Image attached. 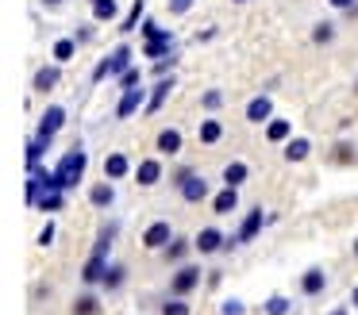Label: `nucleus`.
Segmentation results:
<instances>
[{
    "instance_id": "obj_16",
    "label": "nucleus",
    "mask_w": 358,
    "mask_h": 315,
    "mask_svg": "<svg viewBox=\"0 0 358 315\" xmlns=\"http://www.w3.org/2000/svg\"><path fill=\"white\" fill-rule=\"evenodd\" d=\"M135 177H139V184H158V177H162V166H158L155 158H143L139 169H135Z\"/></svg>"
},
{
    "instance_id": "obj_22",
    "label": "nucleus",
    "mask_w": 358,
    "mask_h": 315,
    "mask_svg": "<svg viewBox=\"0 0 358 315\" xmlns=\"http://www.w3.org/2000/svg\"><path fill=\"white\" fill-rule=\"evenodd\" d=\"M47 146H50V142H43L39 135H35V138H27V173H31V169L43 161V150H47Z\"/></svg>"
},
{
    "instance_id": "obj_11",
    "label": "nucleus",
    "mask_w": 358,
    "mask_h": 315,
    "mask_svg": "<svg viewBox=\"0 0 358 315\" xmlns=\"http://www.w3.org/2000/svg\"><path fill=\"white\" fill-rule=\"evenodd\" d=\"M193 246H196V250H201V254H216L220 246H224V235H220L216 227H204L201 235L193 238Z\"/></svg>"
},
{
    "instance_id": "obj_25",
    "label": "nucleus",
    "mask_w": 358,
    "mask_h": 315,
    "mask_svg": "<svg viewBox=\"0 0 358 315\" xmlns=\"http://www.w3.org/2000/svg\"><path fill=\"white\" fill-rule=\"evenodd\" d=\"M266 138H270V142H281V138H289V123H285V119H270V127H266Z\"/></svg>"
},
{
    "instance_id": "obj_45",
    "label": "nucleus",
    "mask_w": 358,
    "mask_h": 315,
    "mask_svg": "<svg viewBox=\"0 0 358 315\" xmlns=\"http://www.w3.org/2000/svg\"><path fill=\"white\" fill-rule=\"evenodd\" d=\"M355 254H358V242H355Z\"/></svg>"
},
{
    "instance_id": "obj_10",
    "label": "nucleus",
    "mask_w": 358,
    "mask_h": 315,
    "mask_svg": "<svg viewBox=\"0 0 358 315\" xmlns=\"http://www.w3.org/2000/svg\"><path fill=\"white\" fill-rule=\"evenodd\" d=\"M143 92H147V89H139V85L124 92V100L116 104V119H127V115H135V112H139V108H143Z\"/></svg>"
},
{
    "instance_id": "obj_28",
    "label": "nucleus",
    "mask_w": 358,
    "mask_h": 315,
    "mask_svg": "<svg viewBox=\"0 0 358 315\" xmlns=\"http://www.w3.org/2000/svg\"><path fill=\"white\" fill-rule=\"evenodd\" d=\"M73 46H78V38H58V43H55V58L58 61H70L73 58Z\"/></svg>"
},
{
    "instance_id": "obj_42",
    "label": "nucleus",
    "mask_w": 358,
    "mask_h": 315,
    "mask_svg": "<svg viewBox=\"0 0 358 315\" xmlns=\"http://www.w3.org/2000/svg\"><path fill=\"white\" fill-rule=\"evenodd\" d=\"M331 315H347V307H335V312Z\"/></svg>"
},
{
    "instance_id": "obj_30",
    "label": "nucleus",
    "mask_w": 358,
    "mask_h": 315,
    "mask_svg": "<svg viewBox=\"0 0 358 315\" xmlns=\"http://www.w3.org/2000/svg\"><path fill=\"white\" fill-rule=\"evenodd\" d=\"M162 315H189V304H185V296H173V300H166V304H162Z\"/></svg>"
},
{
    "instance_id": "obj_24",
    "label": "nucleus",
    "mask_w": 358,
    "mask_h": 315,
    "mask_svg": "<svg viewBox=\"0 0 358 315\" xmlns=\"http://www.w3.org/2000/svg\"><path fill=\"white\" fill-rule=\"evenodd\" d=\"M243 181H247V166H243V161H231V166L224 169V184H231V189H239Z\"/></svg>"
},
{
    "instance_id": "obj_47",
    "label": "nucleus",
    "mask_w": 358,
    "mask_h": 315,
    "mask_svg": "<svg viewBox=\"0 0 358 315\" xmlns=\"http://www.w3.org/2000/svg\"><path fill=\"white\" fill-rule=\"evenodd\" d=\"M355 89H358V85H355Z\"/></svg>"
},
{
    "instance_id": "obj_29",
    "label": "nucleus",
    "mask_w": 358,
    "mask_h": 315,
    "mask_svg": "<svg viewBox=\"0 0 358 315\" xmlns=\"http://www.w3.org/2000/svg\"><path fill=\"white\" fill-rule=\"evenodd\" d=\"M220 135H224V127H220L216 119H204L201 123V142H216Z\"/></svg>"
},
{
    "instance_id": "obj_14",
    "label": "nucleus",
    "mask_w": 358,
    "mask_h": 315,
    "mask_svg": "<svg viewBox=\"0 0 358 315\" xmlns=\"http://www.w3.org/2000/svg\"><path fill=\"white\" fill-rule=\"evenodd\" d=\"M270 112H273L270 96H255V100L247 104V119H250V123H266V119H270Z\"/></svg>"
},
{
    "instance_id": "obj_4",
    "label": "nucleus",
    "mask_w": 358,
    "mask_h": 315,
    "mask_svg": "<svg viewBox=\"0 0 358 315\" xmlns=\"http://www.w3.org/2000/svg\"><path fill=\"white\" fill-rule=\"evenodd\" d=\"M178 189H181V196H185L189 204H196V200L208 196V181H204V177H196V173H181L178 177Z\"/></svg>"
},
{
    "instance_id": "obj_2",
    "label": "nucleus",
    "mask_w": 358,
    "mask_h": 315,
    "mask_svg": "<svg viewBox=\"0 0 358 315\" xmlns=\"http://www.w3.org/2000/svg\"><path fill=\"white\" fill-rule=\"evenodd\" d=\"M85 166H89V154L81 150V146H73V150L62 154V161H58L55 169H58V177H62V189H66V192H70L73 184L85 177Z\"/></svg>"
},
{
    "instance_id": "obj_34",
    "label": "nucleus",
    "mask_w": 358,
    "mask_h": 315,
    "mask_svg": "<svg viewBox=\"0 0 358 315\" xmlns=\"http://www.w3.org/2000/svg\"><path fill=\"white\" fill-rule=\"evenodd\" d=\"M101 307H96V300L93 296H81L78 304H73V315H96Z\"/></svg>"
},
{
    "instance_id": "obj_20",
    "label": "nucleus",
    "mask_w": 358,
    "mask_h": 315,
    "mask_svg": "<svg viewBox=\"0 0 358 315\" xmlns=\"http://www.w3.org/2000/svg\"><path fill=\"white\" fill-rule=\"evenodd\" d=\"M158 150H162V154H178L181 150V131L166 127L162 135H158Z\"/></svg>"
},
{
    "instance_id": "obj_35",
    "label": "nucleus",
    "mask_w": 358,
    "mask_h": 315,
    "mask_svg": "<svg viewBox=\"0 0 358 315\" xmlns=\"http://www.w3.org/2000/svg\"><path fill=\"white\" fill-rule=\"evenodd\" d=\"M143 81V69H127V73H120V89H135V85H139Z\"/></svg>"
},
{
    "instance_id": "obj_31",
    "label": "nucleus",
    "mask_w": 358,
    "mask_h": 315,
    "mask_svg": "<svg viewBox=\"0 0 358 315\" xmlns=\"http://www.w3.org/2000/svg\"><path fill=\"white\" fill-rule=\"evenodd\" d=\"M185 254H189V242H185V238H173V242L166 246V258H170V261H181Z\"/></svg>"
},
{
    "instance_id": "obj_5",
    "label": "nucleus",
    "mask_w": 358,
    "mask_h": 315,
    "mask_svg": "<svg viewBox=\"0 0 358 315\" xmlns=\"http://www.w3.org/2000/svg\"><path fill=\"white\" fill-rule=\"evenodd\" d=\"M170 242H173V227L166 219L150 223L147 235H143V246H147V250H162V246H170Z\"/></svg>"
},
{
    "instance_id": "obj_44",
    "label": "nucleus",
    "mask_w": 358,
    "mask_h": 315,
    "mask_svg": "<svg viewBox=\"0 0 358 315\" xmlns=\"http://www.w3.org/2000/svg\"><path fill=\"white\" fill-rule=\"evenodd\" d=\"M47 4H62V0H47Z\"/></svg>"
},
{
    "instance_id": "obj_32",
    "label": "nucleus",
    "mask_w": 358,
    "mask_h": 315,
    "mask_svg": "<svg viewBox=\"0 0 358 315\" xmlns=\"http://www.w3.org/2000/svg\"><path fill=\"white\" fill-rule=\"evenodd\" d=\"M266 315H289V300L285 296H270L266 300Z\"/></svg>"
},
{
    "instance_id": "obj_39",
    "label": "nucleus",
    "mask_w": 358,
    "mask_h": 315,
    "mask_svg": "<svg viewBox=\"0 0 358 315\" xmlns=\"http://www.w3.org/2000/svg\"><path fill=\"white\" fill-rule=\"evenodd\" d=\"M189 8H193V0H170V12H173V15L189 12Z\"/></svg>"
},
{
    "instance_id": "obj_12",
    "label": "nucleus",
    "mask_w": 358,
    "mask_h": 315,
    "mask_svg": "<svg viewBox=\"0 0 358 315\" xmlns=\"http://www.w3.org/2000/svg\"><path fill=\"white\" fill-rule=\"evenodd\" d=\"M212 207H216V215H231L235 207H239V189H231V184H227V189L212 200Z\"/></svg>"
},
{
    "instance_id": "obj_36",
    "label": "nucleus",
    "mask_w": 358,
    "mask_h": 315,
    "mask_svg": "<svg viewBox=\"0 0 358 315\" xmlns=\"http://www.w3.org/2000/svg\"><path fill=\"white\" fill-rule=\"evenodd\" d=\"M247 307H243V300H227L224 307H220V315H243Z\"/></svg>"
},
{
    "instance_id": "obj_40",
    "label": "nucleus",
    "mask_w": 358,
    "mask_h": 315,
    "mask_svg": "<svg viewBox=\"0 0 358 315\" xmlns=\"http://www.w3.org/2000/svg\"><path fill=\"white\" fill-rule=\"evenodd\" d=\"M204 108H220V92H204Z\"/></svg>"
},
{
    "instance_id": "obj_1",
    "label": "nucleus",
    "mask_w": 358,
    "mask_h": 315,
    "mask_svg": "<svg viewBox=\"0 0 358 315\" xmlns=\"http://www.w3.org/2000/svg\"><path fill=\"white\" fill-rule=\"evenodd\" d=\"M143 35H147V46H143L147 58H155V61L173 58V31H166V27H158L155 20H147L143 23Z\"/></svg>"
},
{
    "instance_id": "obj_18",
    "label": "nucleus",
    "mask_w": 358,
    "mask_h": 315,
    "mask_svg": "<svg viewBox=\"0 0 358 315\" xmlns=\"http://www.w3.org/2000/svg\"><path fill=\"white\" fill-rule=\"evenodd\" d=\"M308 150H312L308 138H289V146H285V161H304V158H308Z\"/></svg>"
},
{
    "instance_id": "obj_26",
    "label": "nucleus",
    "mask_w": 358,
    "mask_h": 315,
    "mask_svg": "<svg viewBox=\"0 0 358 315\" xmlns=\"http://www.w3.org/2000/svg\"><path fill=\"white\" fill-rule=\"evenodd\" d=\"M93 15L96 20H116V0H93Z\"/></svg>"
},
{
    "instance_id": "obj_38",
    "label": "nucleus",
    "mask_w": 358,
    "mask_h": 315,
    "mask_svg": "<svg viewBox=\"0 0 358 315\" xmlns=\"http://www.w3.org/2000/svg\"><path fill=\"white\" fill-rule=\"evenodd\" d=\"M312 38H316V43H327V38H331V27H327V23H320V27L312 31Z\"/></svg>"
},
{
    "instance_id": "obj_46",
    "label": "nucleus",
    "mask_w": 358,
    "mask_h": 315,
    "mask_svg": "<svg viewBox=\"0 0 358 315\" xmlns=\"http://www.w3.org/2000/svg\"><path fill=\"white\" fill-rule=\"evenodd\" d=\"M239 4H243V0H239Z\"/></svg>"
},
{
    "instance_id": "obj_8",
    "label": "nucleus",
    "mask_w": 358,
    "mask_h": 315,
    "mask_svg": "<svg viewBox=\"0 0 358 315\" xmlns=\"http://www.w3.org/2000/svg\"><path fill=\"white\" fill-rule=\"evenodd\" d=\"M262 223H266V212L262 207H255V212H247V219H243V227H239V235H235V242H250V238L258 235V230H262Z\"/></svg>"
},
{
    "instance_id": "obj_27",
    "label": "nucleus",
    "mask_w": 358,
    "mask_h": 315,
    "mask_svg": "<svg viewBox=\"0 0 358 315\" xmlns=\"http://www.w3.org/2000/svg\"><path fill=\"white\" fill-rule=\"evenodd\" d=\"M101 284H104V288H120V284H124V265H108Z\"/></svg>"
},
{
    "instance_id": "obj_9",
    "label": "nucleus",
    "mask_w": 358,
    "mask_h": 315,
    "mask_svg": "<svg viewBox=\"0 0 358 315\" xmlns=\"http://www.w3.org/2000/svg\"><path fill=\"white\" fill-rule=\"evenodd\" d=\"M104 269H108V254L93 250V258H89V261H85V269H81V281H89V284L104 281Z\"/></svg>"
},
{
    "instance_id": "obj_37",
    "label": "nucleus",
    "mask_w": 358,
    "mask_h": 315,
    "mask_svg": "<svg viewBox=\"0 0 358 315\" xmlns=\"http://www.w3.org/2000/svg\"><path fill=\"white\" fill-rule=\"evenodd\" d=\"M55 235H58V230H55V223H47V227L39 230V246H50V242H55Z\"/></svg>"
},
{
    "instance_id": "obj_7",
    "label": "nucleus",
    "mask_w": 358,
    "mask_h": 315,
    "mask_svg": "<svg viewBox=\"0 0 358 315\" xmlns=\"http://www.w3.org/2000/svg\"><path fill=\"white\" fill-rule=\"evenodd\" d=\"M196 284H201V269H196V265H181L178 273H173V284H170V288H173V296H189Z\"/></svg>"
},
{
    "instance_id": "obj_6",
    "label": "nucleus",
    "mask_w": 358,
    "mask_h": 315,
    "mask_svg": "<svg viewBox=\"0 0 358 315\" xmlns=\"http://www.w3.org/2000/svg\"><path fill=\"white\" fill-rule=\"evenodd\" d=\"M62 123H66V112L58 104H50L47 112H43V119H39V138H43V142H50V138L62 131Z\"/></svg>"
},
{
    "instance_id": "obj_15",
    "label": "nucleus",
    "mask_w": 358,
    "mask_h": 315,
    "mask_svg": "<svg viewBox=\"0 0 358 315\" xmlns=\"http://www.w3.org/2000/svg\"><path fill=\"white\" fill-rule=\"evenodd\" d=\"M170 92H173V81H170V77H162V81L155 85V92H150V100H147V115L158 112V108L166 104V96H170Z\"/></svg>"
},
{
    "instance_id": "obj_21",
    "label": "nucleus",
    "mask_w": 358,
    "mask_h": 315,
    "mask_svg": "<svg viewBox=\"0 0 358 315\" xmlns=\"http://www.w3.org/2000/svg\"><path fill=\"white\" fill-rule=\"evenodd\" d=\"M58 85V66H43L39 73H35V89L39 92H50Z\"/></svg>"
},
{
    "instance_id": "obj_43",
    "label": "nucleus",
    "mask_w": 358,
    "mask_h": 315,
    "mask_svg": "<svg viewBox=\"0 0 358 315\" xmlns=\"http://www.w3.org/2000/svg\"><path fill=\"white\" fill-rule=\"evenodd\" d=\"M350 300H355V304H358V284H355V292H350Z\"/></svg>"
},
{
    "instance_id": "obj_17",
    "label": "nucleus",
    "mask_w": 358,
    "mask_h": 315,
    "mask_svg": "<svg viewBox=\"0 0 358 315\" xmlns=\"http://www.w3.org/2000/svg\"><path fill=\"white\" fill-rule=\"evenodd\" d=\"M324 284H327V273H324V269H308V273L301 277V288L308 292V296H316V292H324Z\"/></svg>"
},
{
    "instance_id": "obj_3",
    "label": "nucleus",
    "mask_w": 358,
    "mask_h": 315,
    "mask_svg": "<svg viewBox=\"0 0 358 315\" xmlns=\"http://www.w3.org/2000/svg\"><path fill=\"white\" fill-rule=\"evenodd\" d=\"M131 69V46H116V50L108 54V58L96 66V73H93V81H104V77H120V73H127Z\"/></svg>"
},
{
    "instance_id": "obj_23",
    "label": "nucleus",
    "mask_w": 358,
    "mask_h": 315,
    "mask_svg": "<svg viewBox=\"0 0 358 315\" xmlns=\"http://www.w3.org/2000/svg\"><path fill=\"white\" fill-rule=\"evenodd\" d=\"M35 207H39V212H62V207H66V192H43Z\"/></svg>"
},
{
    "instance_id": "obj_19",
    "label": "nucleus",
    "mask_w": 358,
    "mask_h": 315,
    "mask_svg": "<svg viewBox=\"0 0 358 315\" xmlns=\"http://www.w3.org/2000/svg\"><path fill=\"white\" fill-rule=\"evenodd\" d=\"M89 200H93L96 207H108L112 200H116V192H112L108 181H101V184H93V189H89Z\"/></svg>"
},
{
    "instance_id": "obj_13",
    "label": "nucleus",
    "mask_w": 358,
    "mask_h": 315,
    "mask_svg": "<svg viewBox=\"0 0 358 315\" xmlns=\"http://www.w3.org/2000/svg\"><path fill=\"white\" fill-rule=\"evenodd\" d=\"M104 177H108V181H120V177H127V154H108V158H104Z\"/></svg>"
},
{
    "instance_id": "obj_41",
    "label": "nucleus",
    "mask_w": 358,
    "mask_h": 315,
    "mask_svg": "<svg viewBox=\"0 0 358 315\" xmlns=\"http://www.w3.org/2000/svg\"><path fill=\"white\" fill-rule=\"evenodd\" d=\"M331 4H335V8H350L355 0H331Z\"/></svg>"
},
{
    "instance_id": "obj_33",
    "label": "nucleus",
    "mask_w": 358,
    "mask_h": 315,
    "mask_svg": "<svg viewBox=\"0 0 358 315\" xmlns=\"http://www.w3.org/2000/svg\"><path fill=\"white\" fill-rule=\"evenodd\" d=\"M139 20H143V0H135V8L127 12V20H124V27H120V31H135V27H139Z\"/></svg>"
}]
</instances>
